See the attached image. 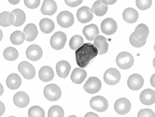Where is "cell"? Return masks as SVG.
<instances>
[{"mask_svg":"<svg viewBox=\"0 0 155 117\" xmlns=\"http://www.w3.org/2000/svg\"><path fill=\"white\" fill-rule=\"evenodd\" d=\"M13 102L18 108H24L27 107L30 103V97L26 93L19 92L16 93L13 97Z\"/></svg>","mask_w":155,"mask_h":117,"instance_id":"15","label":"cell"},{"mask_svg":"<svg viewBox=\"0 0 155 117\" xmlns=\"http://www.w3.org/2000/svg\"><path fill=\"white\" fill-rule=\"evenodd\" d=\"M67 41V36L63 32H56L50 39V44L51 48L54 50H60L63 49Z\"/></svg>","mask_w":155,"mask_h":117,"instance_id":"4","label":"cell"},{"mask_svg":"<svg viewBox=\"0 0 155 117\" xmlns=\"http://www.w3.org/2000/svg\"><path fill=\"white\" fill-rule=\"evenodd\" d=\"M15 22V15L10 12H3L0 14V25L2 27H8Z\"/></svg>","mask_w":155,"mask_h":117,"instance_id":"28","label":"cell"},{"mask_svg":"<svg viewBox=\"0 0 155 117\" xmlns=\"http://www.w3.org/2000/svg\"><path fill=\"white\" fill-rule=\"evenodd\" d=\"M121 79V74L119 70L115 68H109L104 74V81L109 85L117 84Z\"/></svg>","mask_w":155,"mask_h":117,"instance_id":"6","label":"cell"},{"mask_svg":"<svg viewBox=\"0 0 155 117\" xmlns=\"http://www.w3.org/2000/svg\"><path fill=\"white\" fill-rule=\"evenodd\" d=\"M2 30H1V40H2Z\"/></svg>","mask_w":155,"mask_h":117,"instance_id":"48","label":"cell"},{"mask_svg":"<svg viewBox=\"0 0 155 117\" xmlns=\"http://www.w3.org/2000/svg\"><path fill=\"white\" fill-rule=\"evenodd\" d=\"M138 117H155V114L150 109H143L139 112Z\"/></svg>","mask_w":155,"mask_h":117,"instance_id":"39","label":"cell"},{"mask_svg":"<svg viewBox=\"0 0 155 117\" xmlns=\"http://www.w3.org/2000/svg\"><path fill=\"white\" fill-rule=\"evenodd\" d=\"M28 116L29 117H44L45 112L42 108L38 105L32 106L28 110Z\"/></svg>","mask_w":155,"mask_h":117,"instance_id":"34","label":"cell"},{"mask_svg":"<svg viewBox=\"0 0 155 117\" xmlns=\"http://www.w3.org/2000/svg\"><path fill=\"white\" fill-rule=\"evenodd\" d=\"M18 69L25 79L30 80L35 78L36 71L35 67L28 61H22L19 64Z\"/></svg>","mask_w":155,"mask_h":117,"instance_id":"7","label":"cell"},{"mask_svg":"<svg viewBox=\"0 0 155 117\" xmlns=\"http://www.w3.org/2000/svg\"><path fill=\"white\" fill-rule=\"evenodd\" d=\"M133 33L138 40L141 41H146L149 35V29L146 24L141 23L136 27L135 32Z\"/></svg>","mask_w":155,"mask_h":117,"instance_id":"22","label":"cell"},{"mask_svg":"<svg viewBox=\"0 0 155 117\" xmlns=\"http://www.w3.org/2000/svg\"><path fill=\"white\" fill-rule=\"evenodd\" d=\"M3 94V85L1 84V95Z\"/></svg>","mask_w":155,"mask_h":117,"instance_id":"46","label":"cell"},{"mask_svg":"<svg viewBox=\"0 0 155 117\" xmlns=\"http://www.w3.org/2000/svg\"><path fill=\"white\" fill-rule=\"evenodd\" d=\"M144 79L140 74H133L130 75L127 81L128 88L132 90H139L143 87Z\"/></svg>","mask_w":155,"mask_h":117,"instance_id":"13","label":"cell"},{"mask_svg":"<svg viewBox=\"0 0 155 117\" xmlns=\"http://www.w3.org/2000/svg\"><path fill=\"white\" fill-rule=\"evenodd\" d=\"M84 44V40L81 35H75L69 41V47L71 50H76Z\"/></svg>","mask_w":155,"mask_h":117,"instance_id":"33","label":"cell"},{"mask_svg":"<svg viewBox=\"0 0 155 117\" xmlns=\"http://www.w3.org/2000/svg\"><path fill=\"white\" fill-rule=\"evenodd\" d=\"M10 41L14 45H21L24 42V41L26 40L25 35L24 33H22L21 31L17 30L12 33L10 35Z\"/></svg>","mask_w":155,"mask_h":117,"instance_id":"31","label":"cell"},{"mask_svg":"<svg viewBox=\"0 0 155 117\" xmlns=\"http://www.w3.org/2000/svg\"><path fill=\"white\" fill-rule=\"evenodd\" d=\"M76 16L78 21L82 23H86L91 22L94 18L92 10L88 6H83L78 10Z\"/></svg>","mask_w":155,"mask_h":117,"instance_id":"11","label":"cell"},{"mask_svg":"<svg viewBox=\"0 0 155 117\" xmlns=\"http://www.w3.org/2000/svg\"><path fill=\"white\" fill-rule=\"evenodd\" d=\"M56 70L59 77L66 79L68 77L69 72L71 70V66L69 62L67 61H60L56 64Z\"/></svg>","mask_w":155,"mask_h":117,"instance_id":"17","label":"cell"},{"mask_svg":"<svg viewBox=\"0 0 155 117\" xmlns=\"http://www.w3.org/2000/svg\"><path fill=\"white\" fill-rule=\"evenodd\" d=\"M103 3L107 5H113L117 2V0H102Z\"/></svg>","mask_w":155,"mask_h":117,"instance_id":"41","label":"cell"},{"mask_svg":"<svg viewBox=\"0 0 155 117\" xmlns=\"http://www.w3.org/2000/svg\"><path fill=\"white\" fill-rule=\"evenodd\" d=\"M90 106L92 109L99 112H104L108 109V103L107 100L102 96L93 97L90 101Z\"/></svg>","mask_w":155,"mask_h":117,"instance_id":"8","label":"cell"},{"mask_svg":"<svg viewBox=\"0 0 155 117\" xmlns=\"http://www.w3.org/2000/svg\"><path fill=\"white\" fill-rule=\"evenodd\" d=\"M116 64L122 70H128L133 66V56L128 52H122L116 57Z\"/></svg>","mask_w":155,"mask_h":117,"instance_id":"2","label":"cell"},{"mask_svg":"<svg viewBox=\"0 0 155 117\" xmlns=\"http://www.w3.org/2000/svg\"><path fill=\"white\" fill-rule=\"evenodd\" d=\"M123 19L128 23H135L139 18L138 12L133 8H128L123 12Z\"/></svg>","mask_w":155,"mask_h":117,"instance_id":"24","label":"cell"},{"mask_svg":"<svg viewBox=\"0 0 155 117\" xmlns=\"http://www.w3.org/2000/svg\"><path fill=\"white\" fill-rule=\"evenodd\" d=\"M41 11L43 15L51 16L57 11V5L54 0H44Z\"/></svg>","mask_w":155,"mask_h":117,"instance_id":"18","label":"cell"},{"mask_svg":"<svg viewBox=\"0 0 155 117\" xmlns=\"http://www.w3.org/2000/svg\"><path fill=\"white\" fill-rule=\"evenodd\" d=\"M39 26L41 30L43 33L50 34L54 30V28H55V25H54V23L52 20L48 19V18H44V19L41 20Z\"/></svg>","mask_w":155,"mask_h":117,"instance_id":"29","label":"cell"},{"mask_svg":"<svg viewBox=\"0 0 155 117\" xmlns=\"http://www.w3.org/2000/svg\"><path fill=\"white\" fill-rule=\"evenodd\" d=\"M153 66L154 67V68H155V57L153 59Z\"/></svg>","mask_w":155,"mask_h":117,"instance_id":"47","label":"cell"},{"mask_svg":"<svg viewBox=\"0 0 155 117\" xmlns=\"http://www.w3.org/2000/svg\"><path fill=\"white\" fill-rule=\"evenodd\" d=\"M99 53V51L94 44L86 43H84L81 48L76 50V60L78 66L84 68L90 63L93 59Z\"/></svg>","mask_w":155,"mask_h":117,"instance_id":"1","label":"cell"},{"mask_svg":"<svg viewBox=\"0 0 155 117\" xmlns=\"http://www.w3.org/2000/svg\"><path fill=\"white\" fill-rule=\"evenodd\" d=\"M53 69L50 66H43L38 72V77L43 82H48L54 79Z\"/></svg>","mask_w":155,"mask_h":117,"instance_id":"23","label":"cell"},{"mask_svg":"<svg viewBox=\"0 0 155 117\" xmlns=\"http://www.w3.org/2000/svg\"><path fill=\"white\" fill-rule=\"evenodd\" d=\"M82 33L88 41H93L95 40L97 36L99 35L100 32L97 26L92 23L85 26L82 30Z\"/></svg>","mask_w":155,"mask_h":117,"instance_id":"16","label":"cell"},{"mask_svg":"<svg viewBox=\"0 0 155 117\" xmlns=\"http://www.w3.org/2000/svg\"><path fill=\"white\" fill-rule=\"evenodd\" d=\"M21 85V79L17 74H11L7 77L6 85L10 90H17Z\"/></svg>","mask_w":155,"mask_h":117,"instance_id":"27","label":"cell"},{"mask_svg":"<svg viewBox=\"0 0 155 117\" xmlns=\"http://www.w3.org/2000/svg\"><path fill=\"white\" fill-rule=\"evenodd\" d=\"M152 0H136V6L139 10H148L151 7Z\"/></svg>","mask_w":155,"mask_h":117,"instance_id":"36","label":"cell"},{"mask_svg":"<svg viewBox=\"0 0 155 117\" xmlns=\"http://www.w3.org/2000/svg\"><path fill=\"white\" fill-rule=\"evenodd\" d=\"M9 3L12 5H17L19 3L20 0H8Z\"/></svg>","mask_w":155,"mask_h":117,"instance_id":"44","label":"cell"},{"mask_svg":"<svg viewBox=\"0 0 155 117\" xmlns=\"http://www.w3.org/2000/svg\"><path fill=\"white\" fill-rule=\"evenodd\" d=\"M129 41H130V43L131 45L134 47H135V48H141V47H143L146 43V40L143 41L138 40L135 37L134 33H132L130 35V38H129Z\"/></svg>","mask_w":155,"mask_h":117,"instance_id":"37","label":"cell"},{"mask_svg":"<svg viewBox=\"0 0 155 117\" xmlns=\"http://www.w3.org/2000/svg\"><path fill=\"white\" fill-rule=\"evenodd\" d=\"M150 84L152 87L155 88V74L152 75L150 78Z\"/></svg>","mask_w":155,"mask_h":117,"instance_id":"42","label":"cell"},{"mask_svg":"<svg viewBox=\"0 0 155 117\" xmlns=\"http://www.w3.org/2000/svg\"><path fill=\"white\" fill-rule=\"evenodd\" d=\"M117 30V24L112 18H107L101 23L102 32L107 35H111L115 33Z\"/></svg>","mask_w":155,"mask_h":117,"instance_id":"12","label":"cell"},{"mask_svg":"<svg viewBox=\"0 0 155 117\" xmlns=\"http://www.w3.org/2000/svg\"><path fill=\"white\" fill-rule=\"evenodd\" d=\"M94 46L96 47L97 49L99 51L100 54H106L108 52V44L104 36L98 35L94 40Z\"/></svg>","mask_w":155,"mask_h":117,"instance_id":"21","label":"cell"},{"mask_svg":"<svg viewBox=\"0 0 155 117\" xmlns=\"http://www.w3.org/2000/svg\"><path fill=\"white\" fill-rule=\"evenodd\" d=\"M85 116V117H89V116H95V117H98L99 116H98L97 114L94 113V112H89V113H87V114H85V116Z\"/></svg>","mask_w":155,"mask_h":117,"instance_id":"43","label":"cell"},{"mask_svg":"<svg viewBox=\"0 0 155 117\" xmlns=\"http://www.w3.org/2000/svg\"><path fill=\"white\" fill-rule=\"evenodd\" d=\"M83 0H64L65 4L68 5V6L71 8H75L79 5H81Z\"/></svg>","mask_w":155,"mask_h":117,"instance_id":"40","label":"cell"},{"mask_svg":"<svg viewBox=\"0 0 155 117\" xmlns=\"http://www.w3.org/2000/svg\"><path fill=\"white\" fill-rule=\"evenodd\" d=\"M49 117H63L64 110L61 106L54 105L50 108L48 111Z\"/></svg>","mask_w":155,"mask_h":117,"instance_id":"35","label":"cell"},{"mask_svg":"<svg viewBox=\"0 0 155 117\" xmlns=\"http://www.w3.org/2000/svg\"><path fill=\"white\" fill-rule=\"evenodd\" d=\"M15 17V22L13 26L16 27H19L22 26L25 22V12L21 9H15L11 12Z\"/></svg>","mask_w":155,"mask_h":117,"instance_id":"30","label":"cell"},{"mask_svg":"<svg viewBox=\"0 0 155 117\" xmlns=\"http://www.w3.org/2000/svg\"><path fill=\"white\" fill-rule=\"evenodd\" d=\"M4 57L7 61H12L16 60L19 57V53L17 49L12 47H8L4 51Z\"/></svg>","mask_w":155,"mask_h":117,"instance_id":"32","label":"cell"},{"mask_svg":"<svg viewBox=\"0 0 155 117\" xmlns=\"http://www.w3.org/2000/svg\"><path fill=\"white\" fill-rule=\"evenodd\" d=\"M91 10L93 13L98 17H102L107 13L108 10V5L103 3L102 0H97L93 4Z\"/></svg>","mask_w":155,"mask_h":117,"instance_id":"25","label":"cell"},{"mask_svg":"<svg viewBox=\"0 0 155 117\" xmlns=\"http://www.w3.org/2000/svg\"><path fill=\"white\" fill-rule=\"evenodd\" d=\"M57 22L62 28H68L71 27L74 23V15L69 11L61 12L57 17Z\"/></svg>","mask_w":155,"mask_h":117,"instance_id":"9","label":"cell"},{"mask_svg":"<svg viewBox=\"0 0 155 117\" xmlns=\"http://www.w3.org/2000/svg\"><path fill=\"white\" fill-rule=\"evenodd\" d=\"M102 88V83L100 80L97 77H89L85 83L83 88L87 93L95 94L99 92Z\"/></svg>","mask_w":155,"mask_h":117,"instance_id":"5","label":"cell"},{"mask_svg":"<svg viewBox=\"0 0 155 117\" xmlns=\"http://www.w3.org/2000/svg\"><path fill=\"white\" fill-rule=\"evenodd\" d=\"M154 50H155V44H154Z\"/></svg>","mask_w":155,"mask_h":117,"instance_id":"49","label":"cell"},{"mask_svg":"<svg viewBox=\"0 0 155 117\" xmlns=\"http://www.w3.org/2000/svg\"><path fill=\"white\" fill-rule=\"evenodd\" d=\"M43 95L48 101H56L61 97V88L56 84L48 85L44 88Z\"/></svg>","mask_w":155,"mask_h":117,"instance_id":"3","label":"cell"},{"mask_svg":"<svg viewBox=\"0 0 155 117\" xmlns=\"http://www.w3.org/2000/svg\"><path fill=\"white\" fill-rule=\"evenodd\" d=\"M131 104L130 101L126 98H119L115 101L114 109L116 112L120 115H125L130 110Z\"/></svg>","mask_w":155,"mask_h":117,"instance_id":"10","label":"cell"},{"mask_svg":"<svg viewBox=\"0 0 155 117\" xmlns=\"http://www.w3.org/2000/svg\"><path fill=\"white\" fill-rule=\"evenodd\" d=\"M140 101L143 105H152L155 103V92L151 89H146L142 91L140 95Z\"/></svg>","mask_w":155,"mask_h":117,"instance_id":"19","label":"cell"},{"mask_svg":"<svg viewBox=\"0 0 155 117\" xmlns=\"http://www.w3.org/2000/svg\"><path fill=\"white\" fill-rule=\"evenodd\" d=\"M87 76V72L84 69H82V67L81 68L78 67V68L74 69L72 72L71 79L75 84H81L86 79Z\"/></svg>","mask_w":155,"mask_h":117,"instance_id":"20","label":"cell"},{"mask_svg":"<svg viewBox=\"0 0 155 117\" xmlns=\"http://www.w3.org/2000/svg\"><path fill=\"white\" fill-rule=\"evenodd\" d=\"M0 105H1V113H0V115H3V114L4 112V110H5V107H4V103L1 102L0 103Z\"/></svg>","mask_w":155,"mask_h":117,"instance_id":"45","label":"cell"},{"mask_svg":"<svg viewBox=\"0 0 155 117\" xmlns=\"http://www.w3.org/2000/svg\"><path fill=\"white\" fill-rule=\"evenodd\" d=\"M43 50L38 45H31L26 50V57L30 61H37L42 57Z\"/></svg>","mask_w":155,"mask_h":117,"instance_id":"14","label":"cell"},{"mask_svg":"<svg viewBox=\"0 0 155 117\" xmlns=\"http://www.w3.org/2000/svg\"><path fill=\"white\" fill-rule=\"evenodd\" d=\"M41 0H24L25 6L30 9H35L39 6Z\"/></svg>","mask_w":155,"mask_h":117,"instance_id":"38","label":"cell"},{"mask_svg":"<svg viewBox=\"0 0 155 117\" xmlns=\"http://www.w3.org/2000/svg\"><path fill=\"white\" fill-rule=\"evenodd\" d=\"M24 33L25 35L27 41H32L37 38L38 35V30L37 28L34 23H29L24 28Z\"/></svg>","mask_w":155,"mask_h":117,"instance_id":"26","label":"cell"}]
</instances>
